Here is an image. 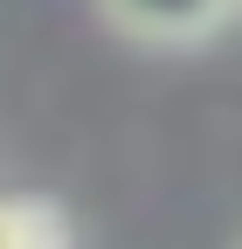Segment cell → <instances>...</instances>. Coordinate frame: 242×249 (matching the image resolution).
<instances>
[{
  "mask_svg": "<svg viewBox=\"0 0 242 249\" xmlns=\"http://www.w3.org/2000/svg\"><path fill=\"white\" fill-rule=\"evenodd\" d=\"M0 249H69V222L49 201L0 194Z\"/></svg>",
  "mask_w": 242,
  "mask_h": 249,
  "instance_id": "obj_2",
  "label": "cell"
},
{
  "mask_svg": "<svg viewBox=\"0 0 242 249\" xmlns=\"http://www.w3.org/2000/svg\"><path fill=\"white\" fill-rule=\"evenodd\" d=\"M97 14L138 49H201L242 21V0H97Z\"/></svg>",
  "mask_w": 242,
  "mask_h": 249,
  "instance_id": "obj_1",
  "label": "cell"
},
{
  "mask_svg": "<svg viewBox=\"0 0 242 249\" xmlns=\"http://www.w3.org/2000/svg\"><path fill=\"white\" fill-rule=\"evenodd\" d=\"M235 249H242V235H235Z\"/></svg>",
  "mask_w": 242,
  "mask_h": 249,
  "instance_id": "obj_3",
  "label": "cell"
}]
</instances>
